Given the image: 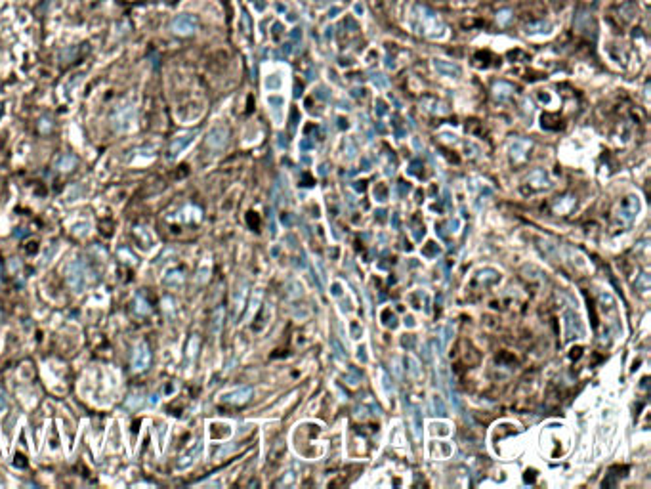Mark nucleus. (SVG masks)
Here are the masks:
<instances>
[{"instance_id": "obj_9", "label": "nucleus", "mask_w": 651, "mask_h": 489, "mask_svg": "<svg viewBox=\"0 0 651 489\" xmlns=\"http://www.w3.org/2000/svg\"><path fill=\"white\" fill-rule=\"evenodd\" d=\"M250 398H252V388H250V386H241V388H237V390H231V392L224 394V396H222V401L231 403V405H243V403H247Z\"/></svg>"}, {"instance_id": "obj_25", "label": "nucleus", "mask_w": 651, "mask_h": 489, "mask_svg": "<svg viewBox=\"0 0 651 489\" xmlns=\"http://www.w3.org/2000/svg\"><path fill=\"white\" fill-rule=\"evenodd\" d=\"M413 419H414V436L420 438V415H418V409H413Z\"/></svg>"}, {"instance_id": "obj_15", "label": "nucleus", "mask_w": 651, "mask_h": 489, "mask_svg": "<svg viewBox=\"0 0 651 489\" xmlns=\"http://www.w3.org/2000/svg\"><path fill=\"white\" fill-rule=\"evenodd\" d=\"M183 279H185V277H183V271L176 267V269H170V271L166 273V277H164V283H166V285H181V283H183Z\"/></svg>"}, {"instance_id": "obj_30", "label": "nucleus", "mask_w": 651, "mask_h": 489, "mask_svg": "<svg viewBox=\"0 0 651 489\" xmlns=\"http://www.w3.org/2000/svg\"><path fill=\"white\" fill-rule=\"evenodd\" d=\"M354 12H355L357 18H361V16L365 14V6H363L361 2H355V4H354Z\"/></svg>"}, {"instance_id": "obj_26", "label": "nucleus", "mask_w": 651, "mask_h": 489, "mask_svg": "<svg viewBox=\"0 0 651 489\" xmlns=\"http://www.w3.org/2000/svg\"><path fill=\"white\" fill-rule=\"evenodd\" d=\"M375 109H376V115H378V117H384V115H386V103H384L382 100H376Z\"/></svg>"}, {"instance_id": "obj_3", "label": "nucleus", "mask_w": 651, "mask_h": 489, "mask_svg": "<svg viewBox=\"0 0 651 489\" xmlns=\"http://www.w3.org/2000/svg\"><path fill=\"white\" fill-rule=\"evenodd\" d=\"M111 122H113V128L117 132H126L134 126L136 122V107L130 105V103H124L120 107H117V111L113 113L111 117Z\"/></svg>"}, {"instance_id": "obj_37", "label": "nucleus", "mask_w": 651, "mask_h": 489, "mask_svg": "<svg viewBox=\"0 0 651 489\" xmlns=\"http://www.w3.org/2000/svg\"><path fill=\"white\" fill-rule=\"evenodd\" d=\"M157 401H158V396H157V394H153V396H151V400H149V403H153V405H155Z\"/></svg>"}, {"instance_id": "obj_18", "label": "nucleus", "mask_w": 651, "mask_h": 489, "mask_svg": "<svg viewBox=\"0 0 651 489\" xmlns=\"http://www.w3.org/2000/svg\"><path fill=\"white\" fill-rule=\"evenodd\" d=\"M493 92L494 96H498V98H506V96H510L514 92V88L510 84H506V82H496L493 86Z\"/></svg>"}, {"instance_id": "obj_6", "label": "nucleus", "mask_w": 651, "mask_h": 489, "mask_svg": "<svg viewBox=\"0 0 651 489\" xmlns=\"http://www.w3.org/2000/svg\"><path fill=\"white\" fill-rule=\"evenodd\" d=\"M199 136V132L197 130H193V132H187V134H181V136H178V138H174L172 142H170V149H168V159H176V157L180 155V153H183L193 142H195V138Z\"/></svg>"}, {"instance_id": "obj_40", "label": "nucleus", "mask_w": 651, "mask_h": 489, "mask_svg": "<svg viewBox=\"0 0 651 489\" xmlns=\"http://www.w3.org/2000/svg\"><path fill=\"white\" fill-rule=\"evenodd\" d=\"M0 317H2V313H0Z\"/></svg>"}, {"instance_id": "obj_36", "label": "nucleus", "mask_w": 651, "mask_h": 489, "mask_svg": "<svg viewBox=\"0 0 651 489\" xmlns=\"http://www.w3.org/2000/svg\"><path fill=\"white\" fill-rule=\"evenodd\" d=\"M2 409H6V398L4 396H0V411Z\"/></svg>"}, {"instance_id": "obj_8", "label": "nucleus", "mask_w": 651, "mask_h": 489, "mask_svg": "<svg viewBox=\"0 0 651 489\" xmlns=\"http://www.w3.org/2000/svg\"><path fill=\"white\" fill-rule=\"evenodd\" d=\"M434 69L441 75V77H449V79H458L462 75V67L454 61H447V60H434L432 61Z\"/></svg>"}, {"instance_id": "obj_4", "label": "nucleus", "mask_w": 651, "mask_h": 489, "mask_svg": "<svg viewBox=\"0 0 651 489\" xmlns=\"http://www.w3.org/2000/svg\"><path fill=\"white\" fill-rule=\"evenodd\" d=\"M199 27V21L193 14H178L174 20H172V31L180 37H191L195 35Z\"/></svg>"}, {"instance_id": "obj_14", "label": "nucleus", "mask_w": 651, "mask_h": 489, "mask_svg": "<svg viewBox=\"0 0 651 489\" xmlns=\"http://www.w3.org/2000/svg\"><path fill=\"white\" fill-rule=\"evenodd\" d=\"M245 296H247V283H243V285L237 289L235 296H233V315H235V317L239 315V311L243 310V306H245Z\"/></svg>"}, {"instance_id": "obj_39", "label": "nucleus", "mask_w": 651, "mask_h": 489, "mask_svg": "<svg viewBox=\"0 0 651 489\" xmlns=\"http://www.w3.org/2000/svg\"><path fill=\"white\" fill-rule=\"evenodd\" d=\"M250 2H256V0H250Z\"/></svg>"}, {"instance_id": "obj_5", "label": "nucleus", "mask_w": 651, "mask_h": 489, "mask_svg": "<svg viewBox=\"0 0 651 489\" xmlns=\"http://www.w3.org/2000/svg\"><path fill=\"white\" fill-rule=\"evenodd\" d=\"M151 365V350L145 342L136 344L134 352H132V369L136 373H143L147 367Z\"/></svg>"}, {"instance_id": "obj_28", "label": "nucleus", "mask_w": 651, "mask_h": 489, "mask_svg": "<svg viewBox=\"0 0 651 489\" xmlns=\"http://www.w3.org/2000/svg\"><path fill=\"white\" fill-rule=\"evenodd\" d=\"M314 147V143H312V140L310 138H302L300 140V149L302 151H306V149H312Z\"/></svg>"}, {"instance_id": "obj_34", "label": "nucleus", "mask_w": 651, "mask_h": 489, "mask_svg": "<svg viewBox=\"0 0 651 489\" xmlns=\"http://www.w3.org/2000/svg\"><path fill=\"white\" fill-rule=\"evenodd\" d=\"M325 92H327V88H323V86H321V88L317 90V98H321V100H327L329 96H327Z\"/></svg>"}, {"instance_id": "obj_31", "label": "nucleus", "mask_w": 651, "mask_h": 489, "mask_svg": "<svg viewBox=\"0 0 651 489\" xmlns=\"http://www.w3.org/2000/svg\"><path fill=\"white\" fill-rule=\"evenodd\" d=\"M340 12H342V8H340V6H333V8L329 10V20H335Z\"/></svg>"}, {"instance_id": "obj_29", "label": "nucleus", "mask_w": 651, "mask_h": 489, "mask_svg": "<svg viewBox=\"0 0 651 489\" xmlns=\"http://www.w3.org/2000/svg\"><path fill=\"white\" fill-rule=\"evenodd\" d=\"M508 20H510V12H508V10H504V12L498 14V23H500V25H504Z\"/></svg>"}, {"instance_id": "obj_7", "label": "nucleus", "mask_w": 651, "mask_h": 489, "mask_svg": "<svg viewBox=\"0 0 651 489\" xmlns=\"http://www.w3.org/2000/svg\"><path fill=\"white\" fill-rule=\"evenodd\" d=\"M227 138H229L227 128H225V126H216V128H212V130L208 132V136H206V145H208L210 149L220 151V149H224L225 147Z\"/></svg>"}, {"instance_id": "obj_20", "label": "nucleus", "mask_w": 651, "mask_h": 489, "mask_svg": "<svg viewBox=\"0 0 651 489\" xmlns=\"http://www.w3.org/2000/svg\"><path fill=\"white\" fill-rule=\"evenodd\" d=\"M143 403V398H141V394L138 396V394H130L128 398H126V401H124V405L128 407V409H138L139 405Z\"/></svg>"}, {"instance_id": "obj_32", "label": "nucleus", "mask_w": 651, "mask_h": 489, "mask_svg": "<svg viewBox=\"0 0 651 489\" xmlns=\"http://www.w3.org/2000/svg\"><path fill=\"white\" fill-rule=\"evenodd\" d=\"M291 39H292V41H300V39H302V29H298V27H296V29H292V31H291Z\"/></svg>"}, {"instance_id": "obj_19", "label": "nucleus", "mask_w": 651, "mask_h": 489, "mask_svg": "<svg viewBox=\"0 0 651 489\" xmlns=\"http://www.w3.org/2000/svg\"><path fill=\"white\" fill-rule=\"evenodd\" d=\"M199 451H201V444H197V445H195V449H193V451H191V453H189V455H183V457H181V461H180V463H178V467H180V468H183V467H189V465H191V463H193V461H195V459H193V457H195V455H197V453H199Z\"/></svg>"}, {"instance_id": "obj_21", "label": "nucleus", "mask_w": 651, "mask_h": 489, "mask_svg": "<svg viewBox=\"0 0 651 489\" xmlns=\"http://www.w3.org/2000/svg\"><path fill=\"white\" fill-rule=\"evenodd\" d=\"M432 401H434V411H435V415L445 417V415H447V409H445V405H443V400H441L439 396H435Z\"/></svg>"}, {"instance_id": "obj_1", "label": "nucleus", "mask_w": 651, "mask_h": 489, "mask_svg": "<svg viewBox=\"0 0 651 489\" xmlns=\"http://www.w3.org/2000/svg\"><path fill=\"white\" fill-rule=\"evenodd\" d=\"M409 27L414 33L424 35V37L434 39V41H439V39L447 37V27L441 21V18L435 12H432L430 8L420 6V4L413 6V10L409 14Z\"/></svg>"}, {"instance_id": "obj_22", "label": "nucleus", "mask_w": 651, "mask_h": 489, "mask_svg": "<svg viewBox=\"0 0 651 489\" xmlns=\"http://www.w3.org/2000/svg\"><path fill=\"white\" fill-rule=\"evenodd\" d=\"M260 298H262V290H256V294L252 296V302H250V310H248V313H247V319H250V317H252V313L258 310Z\"/></svg>"}, {"instance_id": "obj_24", "label": "nucleus", "mask_w": 651, "mask_h": 489, "mask_svg": "<svg viewBox=\"0 0 651 489\" xmlns=\"http://www.w3.org/2000/svg\"><path fill=\"white\" fill-rule=\"evenodd\" d=\"M373 84L376 86V88H386V84H388V81H386V77L384 75H373Z\"/></svg>"}, {"instance_id": "obj_23", "label": "nucleus", "mask_w": 651, "mask_h": 489, "mask_svg": "<svg viewBox=\"0 0 651 489\" xmlns=\"http://www.w3.org/2000/svg\"><path fill=\"white\" fill-rule=\"evenodd\" d=\"M523 149H527V143H525V142H516V143L512 145V155L521 157L523 155Z\"/></svg>"}, {"instance_id": "obj_38", "label": "nucleus", "mask_w": 651, "mask_h": 489, "mask_svg": "<svg viewBox=\"0 0 651 489\" xmlns=\"http://www.w3.org/2000/svg\"><path fill=\"white\" fill-rule=\"evenodd\" d=\"M25 233H27V231H16V237H23Z\"/></svg>"}, {"instance_id": "obj_2", "label": "nucleus", "mask_w": 651, "mask_h": 489, "mask_svg": "<svg viewBox=\"0 0 651 489\" xmlns=\"http://www.w3.org/2000/svg\"><path fill=\"white\" fill-rule=\"evenodd\" d=\"M65 281L75 292H84L90 283V269L84 260H71L65 266Z\"/></svg>"}, {"instance_id": "obj_27", "label": "nucleus", "mask_w": 651, "mask_h": 489, "mask_svg": "<svg viewBox=\"0 0 651 489\" xmlns=\"http://www.w3.org/2000/svg\"><path fill=\"white\" fill-rule=\"evenodd\" d=\"M222 313H224V310H222V308H218V313H216V317H214V333H218V331H220V323H222Z\"/></svg>"}, {"instance_id": "obj_10", "label": "nucleus", "mask_w": 651, "mask_h": 489, "mask_svg": "<svg viewBox=\"0 0 651 489\" xmlns=\"http://www.w3.org/2000/svg\"><path fill=\"white\" fill-rule=\"evenodd\" d=\"M638 208H640V203H638V197H629V199L625 201L623 204H621V210H619V216L625 220V222L629 224V222H632L634 218H636V214H638Z\"/></svg>"}, {"instance_id": "obj_16", "label": "nucleus", "mask_w": 651, "mask_h": 489, "mask_svg": "<svg viewBox=\"0 0 651 489\" xmlns=\"http://www.w3.org/2000/svg\"><path fill=\"white\" fill-rule=\"evenodd\" d=\"M134 310H136V313H139V315H147V313H151V308H149V304H147V300L143 298V296H136V300H134Z\"/></svg>"}, {"instance_id": "obj_11", "label": "nucleus", "mask_w": 651, "mask_h": 489, "mask_svg": "<svg viewBox=\"0 0 651 489\" xmlns=\"http://www.w3.org/2000/svg\"><path fill=\"white\" fill-rule=\"evenodd\" d=\"M554 23H550V21H539V23H531V25H527V29H525V33L529 35V37H550L552 33H554Z\"/></svg>"}, {"instance_id": "obj_12", "label": "nucleus", "mask_w": 651, "mask_h": 489, "mask_svg": "<svg viewBox=\"0 0 651 489\" xmlns=\"http://www.w3.org/2000/svg\"><path fill=\"white\" fill-rule=\"evenodd\" d=\"M268 105H270L271 115L277 121V124H281V111L285 107V98L283 96H270L268 98Z\"/></svg>"}, {"instance_id": "obj_35", "label": "nucleus", "mask_w": 651, "mask_h": 489, "mask_svg": "<svg viewBox=\"0 0 651 489\" xmlns=\"http://www.w3.org/2000/svg\"><path fill=\"white\" fill-rule=\"evenodd\" d=\"M333 31H335L333 27H327V29H325V39H327V41H329V39H333V35H335Z\"/></svg>"}, {"instance_id": "obj_17", "label": "nucleus", "mask_w": 651, "mask_h": 489, "mask_svg": "<svg viewBox=\"0 0 651 489\" xmlns=\"http://www.w3.org/2000/svg\"><path fill=\"white\" fill-rule=\"evenodd\" d=\"M281 84H283V81H281V77H279L277 73L268 75V77H266V82H264V86H266L268 90H279L281 88Z\"/></svg>"}, {"instance_id": "obj_33", "label": "nucleus", "mask_w": 651, "mask_h": 489, "mask_svg": "<svg viewBox=\"0 0 651 489\" xmlns=\"http://www.w3.org/2000/svg\"><path fill=\"white\" fill-rule=\"evenodd\" d=\"M384 193H386V187H380V189H378V193L375 191V197H376V201H386V195H384Z\"/></svg>"}, {"instance_id": "obj_13", "label": "nucleus", "mask_w": 651, "mask_h": 489, "mask_svg": "<svg viewBox=\"0 0 651 489\" xmlns=\"http://www.w3.org/2000/svg\"><path fill=\"white\" fill-rule=\"evenodd\" d=\"M75 166H77V157L73 155V153H63L56 161V168L59 172H71Z\"/></svg>"}]
</instances>
